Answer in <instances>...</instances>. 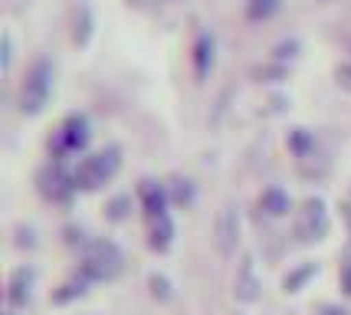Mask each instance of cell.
<instances>
[{
  "instance_id": "1",
  "label": "cell",
  "mask_w": 351,
  "mask_h": 315,
  "mask_svg": "<svg viewBox=\"0 0 351 315\" xmlns=\"http://www.w3.org/2000/svg\"><path fill=\"white\" fill-rule=\"evenodd\" d=\"M125 266L122 250L112 240H92L82 253V266H79V276H86L89 283H108L115 279Z\"/></svg>"
},
{
  "instance_id": "2",
  "label": "cell",
  "mask_w": 351,
  "mask_h": 315,
  "mask_svg": "<svg viewBox=\"0 0 351 315\" xmlns=\"http://www.w3.org/2000/svg\"><path fill=\"white\" fill-rule=\"evenodd\" d=\"M49 92H53V62L40 56V60H33V66L27 69V79L20 86V112L40 115L49 102Z\"/></svg>"
},
{
  "instance_id": "3",
  "label": "cell",
  "mask_w": 351,
  "mask_h": 315,
  "mask_svg": "<svg viewBox=\"0 0 351 315\" xmlns=\"http://www.w3.org/2000/svg\"><path fill=\"white\" fill-rule=\"evenodd\" d=\"M122 167V151L119 148H106V151H95L89 158H82L79 167L73 171L76 178V191H99L102 184L115 178V171Z\"/></svg>"
},
{
  "instance_id": "4",
  "label": "cell",
  "mask_w": 351,
  "mask_h": 315,
  "mask_svg": "<svg viewBox=\"0 0 351 315\" xmlns=\"http://www.w3.org/2000/svg\"><path fill=\"white\" fill-rule=\"evenodd\" d=\"M328 233V213H325V200L322 197H306L302 210L295 217V237L302 243L322 240Z\"/></svg>"
},
{
  "instance_id": "5",
  "label": "cell",
  "mask_w": 351,
  "mask_h": 315,
  "mask_svg": "<svg viewBox=\"0 0 351 315\" xmlns=\"http://www.w3.org/2000/svg\"><path fill=\"white\" fill-rule=\"evenodd\" d=\"M86 141H89V121L86 115H69V119L60 125V132L53 135V151H56V158H66V154H73V151H82L86 148Z\"/></svg>"
},
{
  "instance_id": "6",
  "label": "cell",
  "mask_w": 351,
  "mask_h": 315,
  "mask_svg": "<svg viewBox=\"0 0 351 315\" xmlns=\"http://www.w3.org/2000/svg\"><path fill=\"white\" fill-rule=\"evenodd\" d=\"M214 237H217V250H220V256L237 253V246H240V210H237L233 200H227V204L220 207V213H217Z\"/></svg>"
},
{
  "instance_id": "7",
  "label": "cell",
  "mask_w": 351,
  "mask_h": 315,
  "mask_svg": "<svg viewBox=\"0 0 351 315\" xmlns=\"http://www.w3.org/2000/svg\"><path fill=\"white\" fill-rule=\"evenodd\" d=\"M76 191V178L66 174L62 165H49L46 171H40V194L53 204H66L69 197Z\"/></svg>"
},
{
  "instance_id": "8",
  "label": "cell",
  "mask_w": 351,
  "mask_h": 315,
  "mask_svg": "<svg viewBox=\"0 0 351 315\" xmlns=\"http://www.w3.org/2000/svg\"><path fill=\"white\" fill-rule=\"evenodd\" d=\"M260 276H256V259L246 253L243 259H240V272H237V279H233V296L240 302H256L260 299Z\"/></svg>"
},
{
  "instance_id": "9",
  "label": "cell",
  "mask_w": 351,
  "mask_h": 315,
  "mask_svg": "<svg viewBox=\"0 0 351 315\" xmlns=\"http://www.w3.org/2000/svg\"><path fill=\"white\" fill-rule=\"evenodd\" d=\"M30 296H33V270L20 266V270H14L10 283H7V299H10V305H27Z\"/></svg>"
},
{
  "instance_id": "10",
  "label": "cell",
  "mask_w": 351,
  "mask_h": 315,
  "mask_svg": "<svg viewBox=\"0 0 351 315\" xmlns=\"http://www.w3.org/2000/svg\"><path fill=\"white\" fill-rule=\"evenodd\" d=\"M174 240V224H171L168 213H161V217H152L148 220V246H152L154 253H165Z\"/></svg>"
},
{
  "instance_id": "11",
  "label": "cell",
  "mask_w": 351,
  "mask_h": 315,
  "mask_svg": "<svg viewBox=\"0 0 351 315\" xmlns=\"http://www.w3.org/2000/svg\"><path fill=\"white\" fill-rule=\"evenodd\" d=\"M141 207L148 213V220H152V217H161L165 207H168V191H165L161 184H154V180H145V184H141Z\"/></svg>"
},
{
  "instance_id": "12",
  "label": "cell",
  "mask_w": 351,
  "mask_h": 315,
  "mask_svg": "<svg viewBox=\"0 0 351 315\" xmlns=\"http://www.w3.org/2000/svg\"><path fill=\"white\" fill-rule=\"evenodd\" d=\"M260 210H266L269 217H286L292 210V200L286 191H279V187H266L260 194Z\"/></svg>"
},
{
  "instance_id": "13",
  "label": "cell",
  "mask_w": 351,
  "mask_h": 315,
  "mask_svg": "<svg viewBox=\"0 0 351 315\" xmlns=\"http://www.w3.org/2000/svg\"><path fill=\"white\" fill-rule=\"evenodd\" d=\"M194 69L200 79L214 69V36L210 33H200L197 43H194Z\"/></svg>"
},
{
  "instance_id": "14",
  "label": "cell",
  "mask_w": 351,
  "mask_h": 315,
  "mask_svg": "<svg viewBox=\"0 0 351 315\" xmlns=\"http://www.w3.org/2000/svg\"><path fill=\"white\" fill-rule=\"evenodd\" d=\"M276 10H279V0H246V20H253V23L269 20Z\"/></svg>"
},
{
  "instance_id": "15",
  "label": "cell",
  "mask_w": 351,
  "mask_h": 315,
  "mask_svg": "<svg viewBox=\"0 0 351 315\" xmlns=\"http://www.w3.org/2000/svg\"><path fill=\"white\" fill-rule=\"evenodd\" d=\"M315 272H319V266H315V263H306V266H299V270H292L289 276L282 279V289H286V292H299V289L306 285V279H312Z\"/></svg>"
},
{
  "instance_id": "16",
  "label": "cell",
  "mask_w": 351,
  "mask_h": 315,
  "mask_svg": "<svg viewBox=\"0 0 351 315\" xmlns=\"http://www.w3.org/2000/svg\"><path fill=\"white\" fill-rule=\"evenodd\" d=\"M86 276H76V279H69L66 285H60V292H53V302L56 305H62V302H69V299H76V296H86Z\"/></svg>"
},
{
  "instance_id": "17",
  "label": "cell",
  "mask_w": 351,
  "mask_h": 315,
  "mask_svg": "<svg viewBox=\"0 0 351 315\" xmlns=\"http://www.w3.org/2000/svg\"><path fill=\"white\" fill-rule=\"evenodd\" d=\"M250 75L256 79V82H279V79H286V66L282 62H266V66H253Z\"/></svg>"
},
{
  "instance_id": "18",
  "label": "cell",
  "mask_w": 351,
  "mask_h": 315,
  "mask_svg": "<svg viewBox=\"0 0 351 315\" xmlns=\"http://www.w3.org/2000/svg\"><path fill=\"white\" fill-rule=\"evenodd\" d=\"M289 148L299 154V158H308V151L315 148V138L308 135L306 128H292L289 132Z\"/></svg>"
},
{
  "instance_id": "19",
  "label": "cell",
  "mask_w": 351,
  "mask_h": 315,
  "mask_svg": "<svg viewBox=\"0 0 351 315\" xmlns=\"http://www.w3.org/2000/svg\"><path fill=\"white\" fill-rule=\"evenodd\" d=\"M171 200H174V204H191V200H194V184L174 178L171 180Z\"/></svg>"
},
{
  "instance_id": "20",
  "label": "cell",
  "mask_w": 351,
  "mask_h": 315,
  "mask_svg": "<svg viewBox=\"0 0 351 315\" xmlns=\"http://www.w3.org/2000/svg\"><path fill=\"white\" fill-rule=\"evenodd\" d=\"M128 207H132V200H128V197H112V200H108V207H106L108 220H115V224L125 220V217H128Z\"/></svg>"
},
{
  "instance_id": "21",
  "label": "cell",
  "mask_w": 351,
  "mask_h": 315,
  "mask_svg": "<svg viewBox=\"0 0 351 315\" xmlns=\"http://www.w3.org/2000/svg\"><path fill=\"white\" fill-rule=\"evenodd\" d=\"M273 56H276V62L295 60V56H299V40H282V43H276Z\"/></svg>"
},
{
  "instance_id": "22",
  "label": "cell",
  "mask_w": 351,
  "mask_h": 315,
  "mask_svg": "<svg viewBox=\"0 0 351 315\" xmlns=\"http://www.w3.org/2000/svg\"><path fill=\"white\" fill-rule=\"evenodd\" d=\"M148 285H152V296H154V299H168V296H171V283L165 279V276H158V272H154L152 279H148Z\"/></svg>"
},
{
  "instance_id": "23",
  "label": "cell",
  "mask_w": 351,
  "mask_h": 315,
  "mask_svg": "<svg viewBox=\"0 0 351 315\" xmlns=\"http://www.w3.org/2000/svg\"><path fill=\"white\" fill-rule=\"evenodd\" d=\"M335 79H338V86H341V89L351 92V66L348 62H341V66L335 69Z\"/></svg>"
},
{
  "instance_id": "24",
  "label": "cell",
  "mask_w": 351,
  "mask_h": 315,
  "mask_svg": "<svg viewBox=\"0 0 351 315\" xmlns=\"http://www.w3.org/2000/svg\"><path fill=\"white\" fill-rule=\"evenodd\" d=\"M86 40H89V14L82 10V16L76 23V43H86Z\"/></svg>"
},
{
  "instance_id": "25",
  "label": "cell",
  "mask_w": 351,
  "mask_h": 315,
  "mask_svg": "<svg viewBox=\"0 0 351 315\" xmlns=\"http://www.w3.org/2000/svg\"><path fill=\"white\" fill-rule=\"evenodd\" d=\"M341 292H345V296H351V259H345V263H341Z\"/></svg>"
},
{
  "instance_id": "26",
  "label": "cell",
  "mask_w": 351,
  "mask_h": 315,
  "mask_svg": "<svg viewBox=\"0 0 351 315\" xmlns=\"http://www.w3.org/2000/svg\"><path fill=\"white\" fill-rule=\"evenodd\" d=\"M269 108H266V115H276V112H282V108H286V105H289V99H282V95H273V99H269Z\"/></svg>"
},
{
  "instance_id": "27",
  "label": "cell",
  "mask_w": 351,
  "mask_h": 315,
  "mask_svg": "<svg viewBox=\"0 0 351 315\" xmlns=\"http://www.w3.org/2000/svg\"><path fill=\"white\" fill-rule=\"evenodd\" d=\"M322 315H348V312H345V309H335V305H325Z\"/></svg>"
},
{
  "instance_id": "28",
  "label": "cell",
  "mask_w": 351,
  "mask_h": 315,
  "mask_svg": "<svg viewBox=\"0 0 351 315\" xmlns=\"http://www.w3.org/2000/svg\"><path fill=\"white\" fill-rule=\"evenodd\" d=\"M341 213H345V220H348V230H351V204H341Z\"/></svg>"
},
{
  "instance_id": "29",
  "label": "cell",
  "mask_w": 351,
  "mask_h": 315,
  "mask_svg": "<svg viewBox=\"0 0 351 315\" xmlns=\"http://www.w3.org/2000/svg\"><path fill=\"white\" fill-rule=\"evenodd\" d=\"M128 3H135V7H145V3H148V0H128Z\"/></svg>"
}]
</instances>
